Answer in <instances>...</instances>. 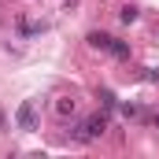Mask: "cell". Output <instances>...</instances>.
Instances as JSON below:
<instances>
[{
    "label": "cell",
    "instance_id": "5",
    "mask_svg": "<svg viewBox=\"0 0 159 159\" xmlns=\"http://www.w3.org/2000/svg\"><path fill=\"white\" fill-rule=\"evenodd\" d=\"M133 19H137V7H133V4H129V7H122V22H133Z\"/></svg>",
    "mask_w": 159,
    "mask_h": 159
},
{
    "label": "cell",
    "instance_id": "4",
    "mask_svg": "<svg viewBox=\"0 0 159 159\" xmlns=\"http://www.w3.org/2000/svg\"><path fill=\"white\" fill-rule=\"evenodd\" d=\"M56 111H59V115H74V100H59Z\"/></svg>",
    "mask_w": 159,
    "mask_h": 159
},
{
    "label": "cell",
    "instance_id": "2",
    "mask_svg": "<svg viewBox=\"0 0 159 159\" xmlns=\"http://www.w3.org/2000/svg\"><path fill=\"white\" fill-rule=\"evenodd\" d=\"M15 119H19V129H26V133H30V129L37 126V111H34V100H22V104H19V115H15Z\"/></svg>",
    "mask_w": 159,
    "mask_h": 159
},
{
    "label": "cell",
    "instance_id": "1",
    "mask_svg": "<svg viewBox=\"0 0 159 159\" xmlns=\"http://www.w3.org/2000/svg\"><path fill=\"white\" fill-rule=\"evenodd\" d=\"M89 44H93V48H104V52H111V56H119V59H126V56H129V44H122V41L107 37V34H89Z\"/></svg>",
    "mask_w": 159,
    "mask_h": 159
},
{
    "label": "cell",
    "instance_id": "6",
    "mask_svg": "<svg viewBox=\"0 0 159 159\" xmlns=\"http://www.w3.org/2000/svg\"><path fill=\"white\" fill-rule=\"evenodd\" d=\"M100 100H104V107H115V96H111V89H104V93H100Z\"/></svg>",
    "mask_w": 159,
    "mask_h": 159
},
{
    "label": "cell",
    "instance_id": "3",
    "mask_svg": "<svg viewBox=\"0 0 159 159\" xmlns=\"http://www.w3.org/2000/svg\"><path fill=\"white\" fill-rule=\"evenodd\" d=\"M104 129H107V119H104V115H100V119H89V122H85V126H81L78 141H96V137H100Z\"/></svg>",
    "mask_w": 159,
    "mask_h": 159
}]
</instances>
